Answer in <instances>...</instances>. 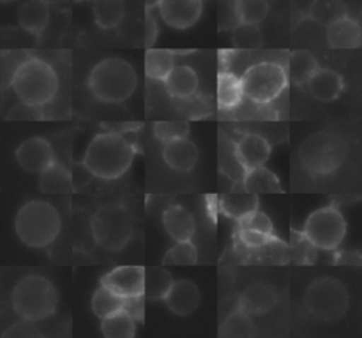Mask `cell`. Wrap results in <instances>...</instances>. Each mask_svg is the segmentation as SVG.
Returning a JSON list of instances; mask_svg holds the SVG:
<instances>
[{"label":"cell","instance_id":"6da1fadb","mask_svg":"<svg viewBox=\"0 0 362 338\" xmlns=\"http://www.w3.org/2000/svg\"><path fill=\"white\" fill-rule=\"evenodd\" d=\"M10 86L18 100L31 107L48 105L58 92V75L44 59L28 57L20 61L10 76Z\"/></svg>","mask_w":362,"mask_h":338},{"label":"cell","instance_id":"7a4b0ae2","mask_svg":"<svg viewBox=\"0 0 362 338\" xmlns=\"http://www.w3.org/2000/svg\"><path fill=\"white\" fill-rule=\"evenodd\" d=\"M134 146L123 134L105 132L96 134L83 156L85 168L95 177L113 180L123 175L132 165Z\"/></svg>","mask_w":362,"mask_h":338},{"label":"cell","instance_id":"3957f363","mask_svg":"<svg viewBox=\"0 0 362 338\" xmlns=\"http://www.w3.org/2000/svg\"><path fill=\"white\" fill-rule=\"evenodd\" d=\"M14 231L25 246L47 247L61 231V218L52 204L42 199H31L17 211Z\"/></svg>","mask_w":362,"mask_h":338},{"label":"cell","instance_id":"277c9868","mask_svg":"<svg viewBox=\"0 0 362 338\" xmlns=\"http://www.w3.org/2000/svg\"><path fill=\"white\" fill-rule=\"evenodd\" d=\"M11 307L25 321L49 318L58 305V293L49 279L41 274L21 277L11 290Z\"/></svg>","mask_w":362,"mask_h":338},{"label":"cell","instance_id":"5b68a950","mask_svg":"<svg viewBox=\"0 0 362 338\" xmlns=\"http://www.w3.org/2000/svg\"><path fill=\"white\" fill-rule=\"evenodd\" d=\"M88 85L98 100L105 103H122L134 92L137 75L126 59L110 57L93 66L88 78Z\"/></svg>","mask_w":362,"mask_h":338},{"label":"cell","instance_id":"8992f818","mask_svg":"<svg viewBox=\"0 0 362 338\" xmlns=\"http://www.w3.org/2000/svg\"><path fill=\"white\" fill-rule=\"evenodd\" d=\"M95 242L107 252L122 250L132 239L134 219L127 208L119 204H105L90 219Z\"/></svg>","mask_w":362,"mask_h":338},{"label":"cell","instance_id":"52a82bcc","mask_svg":"<svg viewBox=\"0 0 362 338\" xmlns=\"http://www.w3.org/2000/svg\"><path fill=\"white\" fill-rule=\"evenodd\" d=\"M298 156L307 171L315 175H327L345 161L346 144L334 132H317L301 143Z\"/></svg>","mask_w":362,"mask_h":338},{"label":"cell","instance_id":"ba28073f","mask_svg":"<svg viewBox=\"0 0 362 338\" xmlns=\"http://www.w3.org/2000/svg\"><path fill=\"white\" fill-rule=\"evenodd\" d=\"M349 297L342 281L334 277L314 280L304 293V305L317 320L332 322L346 313Z\"/></svg>","mask_w":362,"mask_h":338},{"label":"cell","instance_id":"9c48e42d","mask_svg":"<svg viewBox=\"0 0 362 338\" xmlns=\"http://www.w3.org/2000/svg\"><path fill=\"white\" fill-rule=\"evenodd\" d=\"M240 83L243 96L264 105L274 100L286 89L288 76L286 69L276 62H259L243 72Z\"/></svg>","mask_w":362,"mask_h":338},{"label":"cell","instance_id":"30bf717a","mask_svg":"<svg viewBox=\"0 0 362 338\" xmlns=\"http://www.w3.org/2000/svg\"><path fill=\"white\" fill-rule=\"evenodd\" d=\"M346 233L342 214L332 205L314 211L305 221L303 236L314 247L324 250L337 249Z\"/></svg>","mask_w":362,"mask_h":338},{"label":"cell","instance_id":"8fae6325","mask_svg":"<svg viewBox=\"0 0 362 338\" xmlns=\"http://www.w3.org/2000/svg\"><path fill=\"white\" fill-rule=\"evenodd\" d=\"M14 156L18 165L33 174H40L55 161L51 143L40 136H33L21 141L16 148Z\"/></svg>","mask_w":362,"mask_h":338},{"label":"cell","instance_id":"7c38bea8","mask_svg":"<svg viewBox=\"0 0 362 338\" xmlns=\"http://www.w3.org/2000/svg\"><path fill=\"white\" fill-rule=\"evenodd\" d=\"M157 7L167 25L177 30H185L199 20L204 0H160Z\"/></svg>","mask_w":362,"mask_h":338},{"label":"cell","instance_id":"4fadbf2b","mask_svg":"<svg viewBox=\"0 0 362 338\" xmlns=\"http://www.w3.org/2000/svg\"><path fill=\"white\" fill-rule=\"evenodd\" d=\"M143 266H119L107 272L100 279V284L109 287L122 297L139 296L143 294Z\"/></svg>","mask_w":362,"mask_h":338},{"label":"cell","instance_id":"5bb4252c","mask_svg":"<svg viewBox=\"0 0 362 338\" xmlns=\"http://www.w3.org/2000/svg\"><path fill=\"white\" fill-rule=\"evenodd\" d=\"M257 205H259L257 194L247 190L242 181L233 182L232 188L226 194H223L219 201V206L222 212L226 216L233 218L236 221L242 219L252 211L257 209Z\"/></svg>","mask_w":362,"mask_h":338},{"label":"cell","instance_id":"9a60e30c","mask_svg":"<svg viewBox=\"0 0 362 338\" xmlns=\"http://www.w3.org/2000/svg\"><path fill=\"white\" fill-rule=\"evenodd\" d=\"M239 310L249 315H260L270 311L277 303V291L267 283H253L239 296Z\"/></svg>","mask_w":362,"mask_h":338},{"label":"cell","instance_id":"2e32d148","mask_svg":"<svg viewBox=\"0 0 362 338\" xmlns=\"http://www.w3.org/2000/svg\"><path fill=\"white\" fill-rule=\"evenodd\" d=\"M269 156L270 144L260 134H243L235 144V158L242 165L243 170L264 165Z\"/></svg>","mask_w":362,"mask_h":338},{"label":"cell","instance_id":"e0dca14e","mask_svg":"<svg viewBox=\"0 0 362 338\" xmlns=\"http://www.w3.org/2000/svg\"><path fill=\"white\" fill-rule=\"evenodd\" d=\"M163 158L165 164L178 173L191 171L198 160V148L194 141L180 137L164 143Z\"/></svg>","mask_w":362,"mask_h":338},{"label":"cell","instance_id":"ac0fdd59","mask_svg":"<svg viewBox=\"0 0 362 338\" xmlns=\"http://www.w3.org/2000/svg\"><path fill=\"white\" fill-rule=\"evenodd\" d=\"M199 290L195 283L189 280L173 281L164 301L170 311L177 315L185 317L192 314L199 304Z\"/></svg>","mask_w":362,"mask_h":338},{"label":"cell","instance_id":"d6986e66","mask_svg":"<svg viewBox=\"0 0 362 338\" xmlns=\"http://www.w3.org/2000/svg\"><path fill=\"white\" fill-rule=\"evenodd\" d=\"M51 17L49 3L47 0H27L17 11L18 25L34 37H40L47 28Z\"/></svg>","mask_w":362,"mask_h":338},{"label":"cell","instance_id":"ffe728a7","mask_svg":"<svg viewBox=\"0 0 362 338\" xmlns=\"http://www.w3.org/2000/svg\"><path fill=\"white\" fill-rule=\"evenodd\" d=\"M362 41L361 25L356 20L344 16L327 25V42L331 48H358Z\"/></svg>","mask_w":362,"mask_h":338},{"label":"cell","instance_id":"44dd1931","mask_svg":"<svg viewBox=\"0 0 362 338\" xmlns=\"http://www.w3.org/2000/svg\"><path fill=\"white\" fill-rule=\"evenodd\" d=\"M311 96L320 102H332L342 93V76L329 68H318L307 81Z\"/></svg>","mask_w":362,"mask_h":338},{"label":"cell","instance_id":"7402d4cb","mask_svg":"<svg viewBox=\"0 0 362 338\" xmlns=\"http://www.w3.org/2000/svg\"><path fill=\"white\" fill-rule=\"evenodd\" d=\"M163 82L170 96L175 99H187L197 92L199 79L194 68L181 64L174 65Z\"/></svg>","mask_w":362,"mask_h":338},{"label":"cell","instance_id":"603a6c76","mask_svg":"<svg viewBox=\"0 0 362 338\" xmlns=\"http://www.w3.org/2000/svg\"><path fill=\"white\" fill-rule=\"evenodd\" d=\"M163 225L165 232L175 242L188 240L195 232L194 216L182 205H170L163 214Z\"/></svg>","mask_w":362,"mask_h":338},{"label":"cell","instance_id":"cb8c5ba5","mask_svg":"<svg viewBox=\"0 0 362 338\" xmlns=\"http://www.w3.org/2000/svg\"><path fill=\"white\" fill-rule=\"evenodd\" d=\"M173 281L174 280H173L171 274L168 273V270L161 266H150V267L144 269V276H143L144 298L151 300V301L164 300Z\"/></svg>","mask_w":362,"mask_h":338},{"label":"cell","instance_id":"d4e9b609","mask_svg":"<svg viewBox=\"0 0 362 338\" xmlns=\"http://www.w3.org/2000/svg\"><path fill=\"white\" fill-rule=\"evenodd\" d=\"M38 187L45 194H65L72 187V178L69 171L62 164L52 161L44 171L40 173Z\"/></svg>","mask_w":362,"mask_h":338},{"label":"cell","instance_id":"484cf974","mask_svg":"<svg viewBox=\"0 0 362 338\" xmlns=\"http://www.w3.org/2000/svg\"><path fill=\"white\" fill-rule=\"evenodd\" d=\"M243 185L255 194H273L281 192L280 181L274 173H272L264 165H257L249 170H245Z\"/></svg>","mask_w":362,"mask_h":338},{"label":"cell","instance_id":"4316f807","mask_svg":"<svg viewBox=\"0 0 362 338\" xmlns=\"http://www.w3.org/2000/svg\"><path fill=\"white\" fill-rule=\"evenodd\" d=\"M320 68L317 58L307 49H297L288 58L287 76L296 85H305L307 81Z\"/></svg>","mask_w":362,"mask_h":338},{"label":"cell","instance_id":"83f0119b","mask_svg":"<svg viewBox=\"0 0 362 338\" xmlns=\"http://www.w3.org/2000/svg\"><path fill=\"white\" fill-rule=\"evenodd\" d=\"M174 61L175 52L173 49L150 47L144 55V72L150 79L164 81V78L173 69Z\"/></svg>","mask_w":362,"mask_h":338},{"label":"cell","instance_id":"f1b7e54d","mask_svg":"<svg viewBox=\"0 0 362 338\" xmlns=\"http://www.w3.org/2000/svg\"><path fill=\"white\" fill-rule=\"evenodd\" d=\"M243 91L240 78L235 74L223 71L218 75V85H216V100L221 109H230L238 106L242 102Z\"/></svg>","mask_w":362,"mask_h":338},{"label":"cell","instance_id":"f546056e","mask_svg":"<svg viewBox=\"0 0 362 338\" xmlns=\"http://www.w3.org/2000/svg\"><path fill=\"white\" fill-rule=\"evenodd\" d=\"M100 331L106 338H132L136 334L134 320L122 308L100 322Z\"/></svg>","mask_w":362,"mask_h":338},{"label":"cell","instance_id":"4dcf8cb0","mask_svg":"<svg viewBox=\"0 0 362 338\" xmlns=\"http://www.w3.org/2000/svg\"><path fill=\"white\" fill-rule=\"evenodd\" d=\"M93 16L96 24L103 30L115 28L124 17L123 0H93Z\"/></svg>","mask_w":362,"mask_h":338},{"label":"cell","instance_id":"1f68e13d","mask_svg":"<svg viewBox=\"0 0 362 338\" xmlns=\"http://www.w3.org/2000/svg\"><path fill=\"white\" fill-rule=\"evenodd\" d=\"M344 16H348V7L344 0H313L310 6V17L324 27Z\"/></svg>","mask_w":362,"mask_h":338},{"label":"cell","instance_id":"d6a6232c","mask_svg":"<svg viewBox=\"0 0 362 338\" xmlns=\"http://www.w3.org/2000/svg\"><path fill=\"white\" fill-rule=\"evenodd\" d=\"M255 334V325L249 314L242 310L229 314L219 327V337L246 338Z\"/></svg>","mask_w":362,"mask_h":338},{"label":"cell","instance_id":"836d02e7","mask_svg":"<svg viewBox=\"0 0 362 338\" xmlns=\"http://www.w3.org/2000/svg\"><path fill=\"white\" fill-rule=\"evenodd\" d=\"M123 300H124V297L116 294L109 287L100 284V287H98L92 296L90 307H92L93 314L102 320V318L122 310Z\"/></svg>","mask_w":362,"mask_h":338},{"label":"cell","instance_id":"e575fe53","mask_svg":"<svg viewBox=\"0 0 362 338\" xmlns=\"http://www.w3.org/2000/svg\"><path fill=\"white\" fill-rule=\"evenodd\" d=\"M198 260L195 245L188 240H177L164 255L163 263L173 266H192Z\"/></svg>","mask_w":362,"mask_h":338},{"label":"cell","instance_id":"d590c367","mask_svg":"<svg viewBox=\"0 0 362 338\" xmlns=\"http://www.w3.org/2000/svg\"><path fill=\"white\" fill-rule=\"evenodd\" d=\"M232 44L242 49L259 48L262 45V31L257 24L239 23L232 28Z\"/></svg>","mask_w":362,"mask_h":338},{"label":"cell","instance_id":"8d00e7d4","mask_svg":"<svg viewBox=\"0 0 362 338\" xmlns=\"http://www.w3.org/2000/svg\"><path fill=\"white\" fill-rule=\"evenodd\" d=\"M239 23L245 24H259L269 13L267 0H236Z\"/></svg>","mask_w":362,"mask_h":338},{"label":"cell","instance_id":"74e56055","mask_svg":"<svg viewBox=\"0 0 362 338\" xmlns=\"http://www.w3.org/2000/svg\"><path fill=\"white\" fill-rule=\"evenodd\" d=\"M153 133L156 139L164 144L174 139L187 137L189 126L187 122H157L153 126Z\"/></svg>","mask_w":362,"mask_h":338},{"label":"cell","instance_id":"f35d334b","mask_svg":"<svg viewBox=\"0 0 362 338\" xmlns=\"http://www.w3.org/2000/svg\"><path fill=\"white\" fill-rule=\"evenodd\" d=\"M239 24L238 1L236 0H218V28L221 31L232 30Z\"/></svg>","mask_w":362,"mask_h":338},{"label":"cell","instance_id":"ab89813d","mask_svg":"<svg viewBox=\"0 0 362 338\" xmlns=\"http://www.w3.org/2000/svg\"><path fill=\"white\" fill-rule=\"evenodd\" d=\"M238 223H239V228H246V229L257 231V232L267 233V235H273V231H274L270 218L259 209L252 211L250 214H247L246 216L239 219Z\"/></svg>","mask_w":362,"mask_h":338},{"label":"cell","instance_id":"60d3db41","mask_svg":"<svg viewBox=\"0 0 362 338\" xmlns=\"http://www.w3.org/2000/svg\"><path fill=\"white\" fill-rule=\"evenodd\" d=\"M238 235H239L240 240L249 247H260V246H264V245H267L269 242H272L274 239L273 235L262 233V232L246 229V228H239Z\"/></svg>","mask_w":362,"mask_h":338},{"label":"cell","instance_id":"b9f144b4","mask_svg":"<svg viewBox=\"0 0 362 338\" xmlns=\"http://www.w3.org/2000/svg\"><path fill=\"white\" fill-rule=\"evenodd\" d=\"M134 321H143L144 318V296H130L124 297L122 307Z\"/></svg>","mask_w":362,"mask_h":338},{"label":"cell","instance_id":"7bdbcfd3","mask_svg":"<svg viewBox=\"0 0 362 338\" xmlns=\"http://www.w3.org/2000/svg\"><path fill=\"white\" fill-rule=\"evenodd\" d=\"M158 37V24L154 18V16L150 13V10H146L144 17V45L147 48L153 47L156 40Z\"/></svg>","mask_w":362,"mask_h":338},{"label":"cell","instance_id":"ee69618b","mask_svg":"<svg viewBox=\"0 0 362 338\" xmlns=\"http://www.w3.org/2000/svg\"><path fill=\"white\" fill-rule=\"evenodd\" d=\"M3 335H7V337H38L41 334L37 331V328L33 325L31 321L23 320V322L13 325Z\"/></svg>","mask_w":362,"mask_h":338},{"label":"cell","instance_id":"f6af8a7d","mask_svg":"<svg viewBox=\"0 0 362 338\" xmlns=\"http://www.w3.org/2000/svg\"><path fill=\"white\" fill-rule=\"evenodd\" d=\"M102 126L107 130V132H112V133H117V134H124L127 132H133V130H137L140 129L141 123H132V122H106V123H102Z\"/></svg>","mask_w":362,"mask_h":338},{"label":"cell","instance_id":"bcb514c9","mask_svg":"<svg viewBox=\"0 0 362 338\" xmlns=\"http://www.w3.org/2000/svg\"><path fill=\"white\" fill-rule=\"evenodd\" d=\"M160 0H144L146 3V10H151L153 7H156L158 4Z\"/></svg>","mask_w":362,"mask_h":338},{"label":"cell","instance_id":"7dc6e473","mask_svg":"<svg viewBox=\"0 0 362 338\" xmlns=\"http://www.w3.org/2000/svg\"><path fill=\"white\" fill-rule=\"evenodd\" d=\"M75 1H90V0H75ZM93 1V0H92Z\"/></svg>","mask_w":362,"mask_h":338},{"label":"cell","instance_id":"c3c4849f","mask_svg":"<svg viewBox=\"0 0 362 338\" xmlns=\"http://www.w3.org/2000/svg\"><path fill=\"white\" fill-rule=\"evenodd\" d=\"M3 3H8V1H11V0H1Z\"/></svg>","mask_w":362,"mask_h":338}]
</instances>
